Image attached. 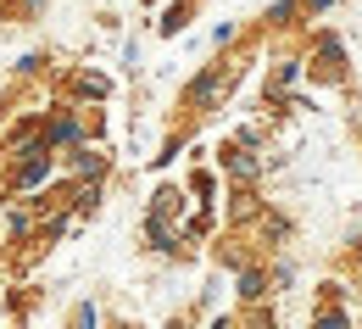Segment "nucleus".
<instances>
[{
	"label": "nucleus",
	"mask_w": 362,
	"mask_h": 329,
	"mask_svg": "<svg viewBox=\"0 0 362 329\" xmlns=\"http://www.w3.org/2000/svg\"><path fill=\"white\" fill-rule=\"evenodd\" d=\"M45 145L50 151H56V145H78V123H73V117H56L45 129Z\"/></svg>",
	"instance_id": "f257e3e1"
},
{
	"label": "nucleus",
	"mask_w": 362,
	"mask_h": 329,
	"mask_svg": "<svg viewBox=\"0 0 362 329\" xmlns=\"http://www.w3.org/2000/svg\"><path fill=\"white\" fill-rule=\"evenodd\" d=\"M73 168H78L84 179H95V173L106 168V156H95V151H78V156H73Z\"/></svg>",
	"instance_id": "f03ea898"
},
{
	"label": "nucleus",
	"mask_w": 362,
	"mask_h": 329,
	"mask_svg": "<svg viewBox=\"0 0 362 329\" xmlns=\"http://www.w3.org/2000/svg\"><path fill=\"white\" fill-rule=\"evenodd\" d=\"M78 90H84V95H106V79H95V73H84V79H78Z\"/></svg>",
	"instance_id": "7ed1b4c3"
},
{
	"label": "nucleus",
	"mask_w": 362,
	"mask_h": 329,
	"mask_svg": "<svg viewBox=\"0 0 362 329\" xmlns=\"http://www.w3.org/2000/svg\"><path fill=\"white\" fill-rule=\"evenodd\" d=\"M317 329H346V313H323V318H317Z\"/></svg>",
	"instance_id": "20e7f679"
},
{
	"label": "nucleus",
	"mask_w": 362,
	"mask_h": 329,
	"mask_svg": "<svg viewBox=\"0 0 362 329\" xmlns=\"http://www.w3.org/2000/svg\"><path fill=\"white\" fill-rule=\"evenodd\" d=\"M73 324H78V329H95V307H90V301L78 307V318H73Z\"/></svg>",
	"instance_id": "39448f33"
},
{
	"label": "nucleus",
	"mask_w": 362,
	"mask_h": 329,
	"mask_svg": "<svg viewBox=\"0 0 362 329\" xmlns=\"http://www.w3.org/2000/svg\"><path fill=\"white\" fill-rule=\"evenodd\" d=\"M307 6H313V11H323V6H329V0H307Z\"/></svg>",
	"instance_id": "423d86ee"
}]
</instances>
